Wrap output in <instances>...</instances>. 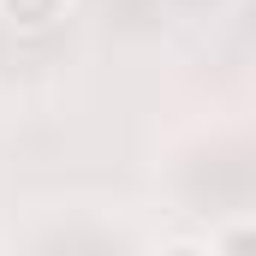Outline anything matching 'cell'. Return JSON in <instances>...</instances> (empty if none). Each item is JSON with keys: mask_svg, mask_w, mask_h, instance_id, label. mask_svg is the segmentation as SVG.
I'll use <instances>...</instances> for the list:
<instances>
[{"mask_svg": "<svg viewBox=\"0 0 256 256\" xmlns=\"http://www.w3.org/2000/svg\"><path fill=\"white\" fill-rule=\"evenodd\" d=\"M0 18L18 30H48L54 18H66V0H0Z\"/></svg>", "mask_w": 256, "mask_h": 256, "instance_id": "obj_1", "label": "cell"}]
</instances>
